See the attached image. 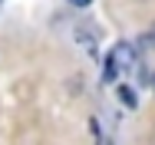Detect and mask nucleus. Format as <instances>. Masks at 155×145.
Returning a JSON list of instances; mask_svg holds the SVG:
<instances>
[{
    "mask_svg": "<svg viewBox=\"0 0 155 145\" xmlns=\"http://www.w3.org/2000/svg\"><path fill=\"white\" fill-rule=\"evenodd\" d=\"M109 59H112L116 69H129V66H135V46L122 40V43H116V46L109 50Z\"/></svg>",
    "mask_w": 155,
    "mask_h": 145,
    "instance_id": "1",
    "label": "nucleus"
},
{
    "mask_svg": "<svg viewBox=\"0 0 155 145\" xmlns=\"http://www.w3.org/2000/svg\"><path fill=\"white\" fill-rule=\"evenodd\" d=\"M116 92H119V99H122L125 109H135V106H139V96H135V89H132V86H125V83H122V86H116Z\"/></svg>",
    "mask_w": 155,
    "mask_h": 145,
    "instance_id": "2",
    "label": "nucleus"
},
{
    "mask_svg": "<svg viewBox=\"0 0 155 145\" xmlns=\"http://www.w3.org/2000/svg\"><path fill=\"white\" fill-rule=\"evenodd\" d=\"M116 79H119V69L112 66V59L106 56L102 59V83H116Z\"/></svg>",
    "mask_w": 155,
    "mask_h": 145,
    "instance_id": "3",
    "label": "nucleus"
},
{
    "mask_svg": "<svg viewBox=\"0 0 155 145\" xmlns=\"http://www.w3.org/2000/svg\"><path fill=\"white\" fill-rule=\"evenodd\" d=\"M69 3H73V7H76V10H86V7H89V3H93V0H69Z\"/></svg>",
    "mask_w": 155,
    "mask_h": 145,
    "instance_id": "4",
    "label": "nucleus"
},
{
    "mask_svg": "<svg viewBox=\"0 0 155 145\" xmlns=\"http://www.w3.org/2000/svg\"><path fill=\"white\" fill-rule=\"evenodd\" d=\"M145 43H152V46H155V27L149 30V40H145Z\"/></svg>",
    "mask_w": 155,
    "mask_h": 145,
    "instance_id": "5",
    "label": "nucleus"
},
{
    "mask_svg": "<svg viewBox=\"0 0 155 145\" xmlns=\"http://www.w3.org/2000/svg\"><path fill=\"white\" fill-rule=\"evenodd\" d=\"M152 89H155V76H152Z\"/></svg>",
    "mask_w": 155,
    "mask_h": 145,
    "instance_id": "6",
    "label": "nucleus"
}]
</instances>
